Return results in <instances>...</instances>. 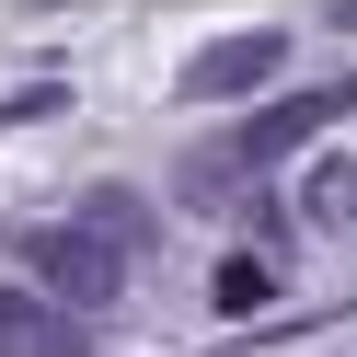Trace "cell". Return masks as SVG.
<instances>
[{"instance_id": "7", "label": "cell", "mask_w": 357, "mask_h": 357, "mask_svg": "<svg viewBox=\"0 0 357 357\" xmlns=\"http://www.w3.org/2000/svg\"><path fill=\"white\" fill-rule=\"evenodd\" d=\"M311 219H357V173H311Z\"/></svg>"}, {"instance_id": "2", "label": "cell", "mask_w": 357, "mask_h": 357, "mask_svg": "<svg viewBox=\"0 0 357 357\" xmlns=\"http://www.w3.org/2000/svg\"><path fill=\"white\" fill-rule=\"evenodd\" d=\"M277 70H288V35H277V24L219 35V47H196V58H185V104H242V93H265Z\"/></svg>"}, {"instance_id": "3", "label": "cell", "mask_w": 357, "mask_h": 357, "mask_svg": "<svg viewBox=\"0 0 357 357\" xmlns=\"http://www.w3.org/2000/svg\"><path fill=\"white\" fill-rule=\"evenodd\" d=\"M93 323H104V311L58 300L47 277H35V288H0V346H35V357H70V346H93Z\"/></svg>"}, {"instance_id": "5", "label": "cell", "mask_w": 357, "mask_h": 357, "mask_svg": "<svg viewBox=\"0 0 357 357\" xmlns=\"http://www.w3.org/2000/svg\"><path fill=\"white\" fill-rule=\"evenodd\" d=\"M265 300H277L265 254H231V265H219V311H231V323H242V311H265Z\"/></svg>"}, {"instance_id": "1", "label": "cell", "mask_w": 357, "mask_h": 357, "mask_svg": "<svg viewBox=\"0 0 357 357\" xmlns=\"http://www.w3.org/2000/svg\"><path fill=\"white\" fill-rule=\"evenodd\" d=\"M24 265L58 288V300H81V311H116V288H127V242L104 231V219H70V231H24Z\"/></svg>"}, {"instance_id": "4", "label": "cell", "mask_w": 357, "mask_h": 357, "mask_svg": "<svg viewBox=\"0 0 357 357\" xmlns=\"http://www.w3.org/2000/svg\"><path fill=\"white\" fill-rule=\"evenodd\" d=\"M346 104H357V93H300V104H265V116H242V127H231V150L265 173V162H288V150H300L311 127H334Z\"/></svg>"}, {"instance_id": "6", "label": "cell", "mask_w": 357, "mask_h": 357, "mask_svg": "<svg viewBox=\"0 0 357 357\" xmlns=\"http://www.w3.org/2000/svg\"><path fill=\"white\" fill-rule=\"evenodd\" d=\"M81 219H104V231H116L127 254H139V242H150V208H139V196H116V185H104V196H93V208H81Z\"/></svg>"}, {"instance_id": "8", "label": "cell", "mask_w": 357, "mask_h": 357, "mask_svg": "<svg viewBox=\"0 0 357 357\" xmlns=\"http://www.w3.org/2000/svg\"><path fill=\"white\" fill-rule=\"evenodd\" d=\"M334 24H346V35H357V0H346V12H334Z\"/></svg>"}]
</instances>
